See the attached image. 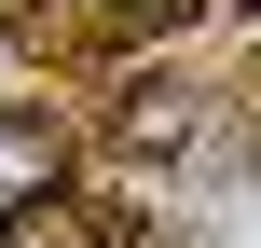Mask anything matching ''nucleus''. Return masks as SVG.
<instances>
[{"mask_svg":"<svg viewBox=\"0 0 261 248\" xmlns=\"http://www.w3.org/2000/svg\"><path fill=\"white\" fill-rule=\"evenodd\" d=\"M55 166H69V152H55V124H14V110H0V221H14V207H41V193H55Z\"/></svg>","mask_w":261,"mask_h":248,"instance_id":"obj_1","label":"nucleus"}]
</instances>
